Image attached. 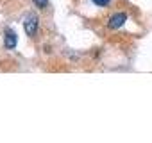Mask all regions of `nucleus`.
I'll return each instance as SVG.
<instances>
[{
    "mask_svg": "<svg viewBox=\"0 0 152 143\" xmlns=\"http://www.w3.org/2000/svg\"><path fill=\"white\" fill-rule=\"evenodd\" d=\"M32 4H34L36 7H39V9H45V7L48 6V0H32Z\"/></svg>",
    "mask_w": 152,
    "mask_h": 143,
    "instance_id": "4",
    "label": "nucleus"
},
{
    "mask_svg": "<svg viewBox=\"0 0 152 143\" xmlns=\"http://www.w3.org/2000/svg\"><path fill=\"white\" fill-rule=\"evenodd\" d=\"M125 20H127V13H124V11H118V13L111 15L109 22H107V29H111V31H116V29H120V27L125 23Z\"/></svg>",
    "mask_w": 152,
    "mask_h": 143,
    "instance_id": "2",
    "label": "nucleus"
},
{
    "mask_svg": "<svg viewBox=\"0 0 152 143\" xmlns=\"http://www.w3.org/2000/svg\"><path fill=\"white\" fill-rule=\"evenodd\" d=\"M38 16L36 15H29L27 18H25V22H23V31H25V34L29 36V38H34L36 36V32H38Z\"/></svg>",
    "mask_w": 152,
    "mask_h": 143,
    "instance_id": "1",
    "label": "nucleus"
},
{
    "mask_svg": "<svg viewBox=\"0 0 152 143\" xmlns=\"http://www.w3.org/2000/svg\"><path fill=\"white\" fill-rule=\"evenodd\" d=\"M16 43H18L16 32H15V31H11V29H7V31H6V34H4V45H6V48H15V47H16Z\"/></svg>",
    "mask_w": 152,
    "mask_h": 143,
    "instance_id": "3",
    "label": "nucleus"
},
{
    "mask_svg": "<svg viewBox=\"0 0 152 143\" xmlns=\"http://www.w3.org/2000/svg\"><path fill=\"white\" fill-rule=\"evenodd\" d=\"M91 2H93L95 6H99V7H106V6L111 4V0H91Z\"/></svg>",
    "mask_w": 152,
    "mask_h": 143,
    "instance_id": "5",
    "label": "nucleus"
}]
</instances>
